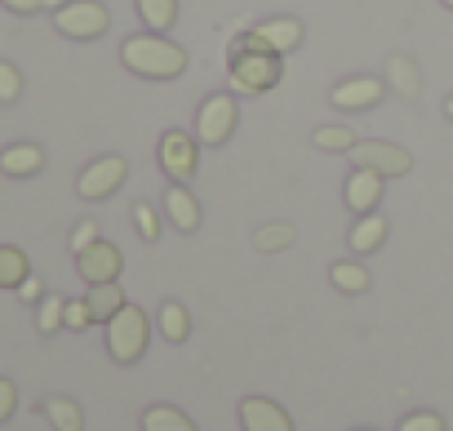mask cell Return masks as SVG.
<instances>
[{"label":"cell","mask_w":453,"mask_h":431,"mask_svg":"<svg viewBox=\"0 0 453 431\" xmlns=\"http://www.w3.org/2000/svg\"><path fill=\"white\" fill-rule=\"evenodd\" d=\"M120 63L147 81H178L187 72V50L160 32H142V36H129L120 45Z\"/></svg>","instance_id":"1"},{"label":"cell","mask_w":453,"mask_h":431,"mask_svg":"<svg viewBox=\"0 0 453 431\" xmlns=\"http://www.w3.org/2000/svg\"><path fill=\"white\" fill-rule=\"evenodd\" d=\"M285 54H276V50H245V45H226V63H232V89L236 94H245V98H258V94H272L276 85H280V76H285V63H280Z\"/></svg>","instance_id":"2"},{"label":"cell","mask_w":453,"mask_h":431,"mask_svg":"<svg viewBox=\"0 0 453 431\" xmlns=\"http://www.w3.org/2000/svg\"><path fill=\"white\" fill-rule=\"evenodd\" d=\"M147 342H151V320H147V312L134 307V303H125V307L107 320V351H111V360H116V365H138L142 351H147Z\"/></svg>","instance_id":"3"},{"label":"cell","mask_w":453,"mask_h":431,"mask_svg":"<svg viewBox=\"0 0 453 431\" xmlns=\"http://www.w3.org/2000/svg\"><path fill=\"white\" fill-rule=\"evenodd\" d=\"M241 125V107H236V94H209L196 112V142L200 147H222L226 138L236 134Z\"/></svg>","instance_id":"4"},{"label":"cell","mask_w":453,"mask_h":431,"mask_svg":"<svg viewBox=\"0 0 453 431\" xmlns=\"http://www.w3.org/2000/svg\"><path fill=\"white\" fill-rule=\"evenodd\" d=\"M54 27L67 41H98L111 27V14L103 0H67L63 10H54Z\"/></svg>","instance_id":"5"},{"label":"cell","mask_w":453,"mask_h":431,"mask_svg":"<svg viewBox=\"0 0 453 431\" xmlns=\"http://www.w3.org/2000/svg\"><path fill=\"white\" fill-rule=\"evenodd\" d=\"M351 169H373L382 178H404L413 169V156L409 147L400 142H382V138H365L351 147Z\"/></svg>","instance_id":"6"},{"label":"cell","mask_w":453,"mask_h":431,"mask_svg":"<svg viewBox=\"0 0 453 431\" xmlns=\"http://www.w3.org/2000/svg\"><path fill=\"white\" fill-rule=\"evenodd\" d=\"M156 156H160V169L169 173V182H191L200 169V142H196V134H182V129L160 134Z\"/></svg>","instance_id":"7"},{"label":"cell","mask_w":453,"mask_h":431,"mask_svg":"<svg viewBox=\"0 0 453 431\" xmlns=\"http://www.w3.org/2000/svg\"><path fill=\"white\" fill-rule=\"evenodd\" d=\"M125 178H129V160H125V156H98V160L76 178V191H81L85 200H107V196L120 191Z\"/></svg>","instance_id":"8"},{"label":"cell","mask_w":453,"mask_h":431,"mask_svg":"<svg viewBox=\"0 0 453 431\" xmlns=\"http://www.w3.org/2000/svg\"><path fill=\"white\" fill-rule=\"evenodd\" d=\"M76 272H81L85 285H111V281H120V272H125V254H120L111 241L98 236L89 250L76 254Z\"/></svg>","instance_id":"9"},{"label":"cell","mask_w":453,"mask_h":431,"mask_svg":"<svg viewBox=\"0 0 453 431\" xmlns=\"http://www.w3.org/2000/svg\"><path fill=\"white\" fill-rule=\"evenodd\" d=\"M382 94H387V85L378 76H351V81H342V85L329 89V103L338 112H369V107L382 103Z\"/></svg>","instance_id":"10"},{"label":"cell","mask_w":453,"mask_h":431,"mask_svg":"<svg viewBox=\"0 0 453 431\" xmlns=\"http://www.w3.org/2000/svg\"><path fill=\"white\" fill-rule=\"evenodd\" d=\"M382 173H373V169H351V178H347V187H342V200H347V209L356 213V219H365V213H378V200H382Z\"/></svg>","instance_id":"11"},{"label":"cell","mask_w":453,"mask_h":431,"mask_svg":"<svg viewBox=\"0 0 453 431\" xmlns=\"http://www.w3.org/2000/svg\"><path fill=\"white\" fill-rule=\"evenodd\" d=\"M241 427L245 431H294V418L267 396H245L241 400Z\"/></svg>","instance_id":"12"},{"label":"cell","mask_w":453,"mask_h":431,"mask_svg":"<svg viewBox=\"0 0 453 431\" xmlns=\"http://www.w3.org/2000/svg\"><path fill=\"white\" fill-rule=\"evenodd\" d=\"M41 169H45V147L36 142H10L0 151V173H10V178H32Z\"/></svg>","instance_id":"13"},{"label":"cell","mask_w":453,"mask_h":431,"mask_svg":"<svg viewBox=\"0 0 453 431\" xmlns=\"http://www.w3.org/2000/svg\"><path fill=\"white\" fill-rule=\"evenodd\" d=\"M165 219H169L178 232H196V227H200V204H196V196H191L182 182H173V187L165 191Z\"/></svg>","instance_id":"14"},{"label":"cell","mask_w":453,"mask_h":431,"mask_svg":"<svg viewBox=\"0 0 453 431\" xmlns=\"http://www.w3.org/2000/svg\"><path fill=\"white\" fill-rule=\"evenodd\" d=\"M85 303H89V316H94V325H107L129 298H125V289H120V281H111V285H89L85 289Z\"/></svg>","instance_id":"15"},{"label":"cell","mask_w":453,"mask_h":431,"mask_svg":"<svg viewBox=\"0 0 453 431\" xmlns=\"http://www.w3.org/2000/svg\"><path fill=\"white\" fill-rule=\"evenodd\" d=\"M258 36L276 50V54H294L303 45V23L298 19H267L258 23Z\"/></svg>","instance_id":"16"},{"label":"cell","mask_w":453,"mask_h":431,"mask_svg":"<svg viewBox=\"0 0 453 431\" xmlns=\"http://www.w3.org/2000/svg\"><path fill=\"white\" fill-rule=\"evenodd\" d=\"M156 329H160V338L173 342V347L187 342V338H191V316H187V307L169 298V303L160 307V316H156Z\"/></svg>","instance_id":"17"},{"label":"cell","mask_w":453,"mask_h":431,"mask_svg":"<svg viewBox=\"0 0 453 431\" xmlns=\"http://www.w3.org/2000/svg\"><path fill=\"white\" fill-rule=\"evenodd\" d=\"M382 241H387V219H382V213H365V219H356V227H351V254H373Z\"/></svg>","instance_id":"18"},{"label":"cell","mask_w":453,"mask_h":431,"mask_svg":"<svg viewBox=\"0 0 453 431\" xmlns=\"http://www.w3.org/2000/svg\"><path fill=\"white\" fill-rule=\"evenodd\" d=\"M45 418H50L54 431H85V413H81V404L72 396H50L45 400Z\"/></svg>","instance_id":"19"},{"label":"cell","mask_w":453,"mask_h":431,"mask_svg":"<svg viewBox=\"0 0 453 431\" xmlns=\"http://www.w3.org/2000/svg\"><path fill=\"white\" fill-rule=\"evenodd\" d=\"M134 10L147 23V32H160V36L178 23V0H134Z\"/></svg>","instance_id":"20"},{"label":"cell","mask_w":453,"mask_h":431,"mask_svg":"<svg viewBox=\"0 0 453 431\" xmlns=\"http://www.w3.org/2000/svg\"><path fill=\"white\" fill-rule=\"evenodd\" d=\"M32 276V263L19 245H0V289H19Z\"/></svg>","instance_id":"21"},{"label":"cell","mask_w":453,"mask_h":431,"mask_svg":"<svg viewBox=\"0 0 453 431\" xmlns=\"http://www.w3.org/2000/svg\"><path fill=\"white\" fill-rule=\"evenodd\" d=\"M142 431H196V422L173 404H151L142 413Z\"/></svg>","instance_id":"22"},{"label":"cell","mask_w":453,"mask_h":431,"mask_svg":"<svg viewBox=\"0 0 453 431\" xmlns=\"http://www.w3.org/2000/svg\"><path fill=\"white\" fill-rule=\"evenodd\" d=\"M329 281H334L342 294H365V289H369V272H365L360 263H351V258H347V263H334V267H329Z\"/></svg>","instance_id":"23"},{"label":"cell","mask_w":453,"mask_h":431,"mask_svg":"<svg viewBox=\"0 0 453 431\" xmlns=\"http://www.w3.org/2000/svg\"><path fill=\"white\" fill-rule=\"evenodd\" d=\"M356 142H360V138H356L347 125H320V129H316V147H320V151H351Z\"/></svg>","instance_id":"24"},{"label":"cell","mask_w":453,"mask_h":431,"mask_svg":"<svg viewBox=\"0 0 453 431\" xmlns=\"http://www.w3.org/2000/svg\"><path fill=\"white\" fill-rule=\"evenodd\" d=\"M294 227L289 223H272V227H258V236H254V245L263 250V254H276V250H289L294 245Z\"/></svg>","instance_id":"25"},{"label":"cell","mask_w":453,"mask_h":431,"mask_svg":"<svg viewBox=\"0 0 453 431\" xmlns=\"http://www.w3.org/2000/svg\"><path fill=\"white\" fill-rule=\"evenodd\" d=\"M63 312H67V298H58V294L41 298V312H36V329H41V334H58V329H63Z\"/></svg>","instance_id":"26"},{"label":"cell","mask_w":453,"mask_h":431,"mask_svg":"<svg viewBox=\"0 0 453 431\" xmlns=\"http://www.w3.org/2000/svg\"><path fill=\"white\" fill-rule=\"evenodd\" d=\"M134 227H138V236H142L147 245H156V241H160V213H156L151 204H134Z\"/></svg>","instance_id":"27"},{"label":"cell","mask_w":453,"mask_h":431,"mask_svg":"<svg viewBox=\"0 0 453 431\" xmlns=\"http://www.w3.org/2000/svg\"><path fill=\"white\" fill-rule=\"evenodd\" d=\"M23 98V72L14 63H0V103H19Z\"/></svg>","instance_id":"28"},{"label":"cell","mask_w":453,"mask_h":431,"mask_svg":"<svg viewBox=\"0 0 453 431\" xmlns=\"http://www.w3.org/2000/svg\"><path fill=\"white\" fill-rule=\"evenodd\" d=\"M94 325V316H89V303L85 298H67V312H63V329H89Z\"/></svg>","instance_id":"29"},{"label":"cell","mask_w":453,"mask_h":431,"mask_svg":"<svg viewBox=\"0 0 453 431\" xmlns=\"http://www.w3.org/2000/svg\"><path fill=\"white\" fill-rule=\"evenodd\" d=\"M400 431H444V418L431 413V409H422V413H409V418L400 422Z\"/></svg>","instance_id":"30"},{"label":"cell","mask_w":453,"mask_h":431,"mask_svg":"<svg viewBox=\"0 0 453 431\" xmlns=\"http://www.w3.org/2000/svg\"><path fill=\"white\" fill-rule=\"evenodd\" d=\"M14 409H19V387L10 378H0V422H10Z\"/></svg>","instance_id":"31"},{"label":"cell","mask_w":453,"mask_h":431,"mask_svg":"<svg viewBox=\"0 0 453 431\" xmlns=\"http://www.w3.org/2000/svg\"><path fill=\"white\" fill-rule=\"evenodd\" d=\"M94 241H98V223H89V219H85V223H81V227L72 232V254H81V250H89Z\"/></svg>","instance_id":"32"},{"label":"cell","mask_w":453,"mask_h":431,"mask_svg":"<svg viewBox=\"0 0 453 431\" xmlns=\"http://www.w3.org/2000/svg\"><path fill=\"white\" fill-rule=\"evenodd\" d=\"M19 298H23V303H41V298H45V285H41L36 276H27V281L19 285Z\"/></svg>","instance_id":"33"},{"label":"cell","mask_w":453,"mask_h":431,"mask_svg":"<svg viewBox=\"0 0 453 431\" xmlns=\"http://www.w3.org/2000/svg\"><path fill=\"white\" fill-rule=\"evenodd\" d=\"M10 14H36V10H45V0H0Z\"/></svg>","instance_id":"34"},{"label":"cell","mask_w":453,"mask_h":431,"mask_svg":"<svg viewBox=\"0 0 453 431\" xmlns=\"http://www.w3.org/2000/svg\"><path fill=\"white\" fill-rule=\"evenodd\" d=\"M45 5H54V10H63V5H67V0H45Z\"/></svg>","instance_id":"35"},{"label":"cell","mask_w":453,"mask_h":431,"mask_svg":"<svg viewBox=\"0 0 453 431\" xmlns=\"http://www.w3.org/2000/svg\"><path fill=\"white\" fill-rule=\"evenodd\" d=\"M444 116H449V120H453V98H449V103H444Z\"/></svg>","instance_id":"36"},{"label":"cell","mask_w":453,"mask_h":431,"mask_svg":"<svg viewBox=\"0 0 453 431\" xmlns=\"http://www.w3.org/2000/svg\"><path fill=\"white\" fill-rule=\"evenodd\" d=\"M440 5H444V10H453V0H440Z\"/></svg>","instance_id":"37"},{"label":"cell","mask_w":453,"mask_h":431,"mask_svg":"<svg viewBox=\"0 0 453 431\" xmlns=\"http://www.w3.org/2000/svg\"><path fill=\"white\" fill-rule=\"evenodd\" d=\"M360 431H369V427H360Z\"/></svg>","instance_id":"38"}]
</instances>
